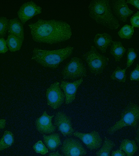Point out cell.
I'll return each mask as SVG.
<instances>
[{
    "instance_id": "obj_20",
    "label": "cell",
    "mask_w": 139,
    "mask_h": 156,
    "mask_svg": "<svg viewBox=\"0 0 139 156\" xmlns=\"http://www.w3.org/2000/svg\"><path fill=\"white\" fill-rule=\"evenodd\" d=\"M23 41L14 35L9 34L6 40L7 47L11 52H16L21 49Z\"/></svg>"
},
{
    "instance_id": "obj_27",
    "label": "cell",
    "mask_w": 139,
    "mask_h": 156,
    "mask_svg": "<svg viewBox=\"0 0 139 156\" xmlns=\"http://www.w3.org/2000/svg\"><path fill=\"white\" fill-rule=\"evenodd\" d=\"M137 53L135 52L134 49V48H129L127 51V62H126V66L127 68L130 67L133 64L135 59L137 57Z\"/></svg>"
},
{
    "instance_id": "obj_2",
    "label": "cell",
    "mask_w": 139,
    "mask_h": 156,
    "mask_svg": "<svg viewBox=\"0 0 139 156\" xmlns=\"http://www.w3.org/2000/svg\"><path fill=\"white\" fill-rule=\"evenodd\" d=\"M90 17L98 24L114 30L120 27L118 20L113 14L109 0H93L89 6Z\"/></svg>"
},
{
    "instance_id": "obj_10",
    "label": "cell",
    "mask_w": 139,
    "mask_h": 156,
    "mask_svg": "<svg viewBox=\"0 0 139 156\" xmlns=\"http://www.w3.org/2000/svg\"><path fill=\"white\" fill-rule=\"evenodd\" d=\"M73 135L82 140L90 150H95L101 146L102 139L97 131H94L88 133L76 131Z\"/></svg>"
},
{
    "instance_id": "obj_21",
    "label": "cell",
    "mask_w": 139,
    "mask_h": 156,
    "mask_svg": "<svg viewBox=\"0 0 139 156\" xmlns=\"http://www.w3.org/2000/svg\"><path fill=\"white\" fill-rule=\"evenodd\" d=\"M14 142V134L9 131H5L4 135L0 139V151L9 148Z\"/></svg>"
},
{
    "instance_id": "obj_11",
    "label": "cell",
    "mask_w": 139,
    "mask_h": 156,
    "mask_svg": "<svg viewBox=\"0 0 139 156\" xmlns=\"http://www.w3.org/2000/svg\"><path fill=\"white\" fill-rule=\"evenodd\" d=\"M42 10L40 6L37 5L35 3L31 1L23 4L17 11V14L18 18L24 25L29 20L38 14H41Z\"/></svg>"
},
{
    "instance_id": "obj_22",
    "label": "cell",
    "mask_w": 139,
    "mask_h": 156,
    "mask_svg": "<svg viewBox=\"0 0 139 156\" xmlns=\"http://www.w3.org/2000/svg\"><path fill=\"white\" fill-rule=\"evenodd\" d=\"M115 146L111 140L105 137V140L102 147L96 152L97 156H110V153Z\"/></svg>"
},
{
    "instance_id": "obj_17",
    "label": "cell",
    "mask_w": 139,
    "mask_h": 156,
    "mask_svg": "<svg viewBox=\"0 0 139 156\" xmlns=\"http://www.w3.org/2000/svg\"><path fill=\"white\" fill-rule=\"evenodd\" d=\"M43 140L48 149L50 151H55L62 144L60 139V134L53 133L49 135L44 134Z\"/></svg>"
},
{
    "instance_id": "obj_23",
    "label": "cell",
    "mask_w": 139,
    "mask_h": 156,
    "mask_svg": "<svg viewBox=\"0 0 139 156\" xmlns=\"http://www.w3.org/2000/svg\"><path fill=\"white\" fill-rule=\"evenodd\" d=\"M127 69V67L124 69H122L120 66H117L111 75V80L122 83H125L126 79V71Z\"/></svg>"
},
{
    "instance_id": "obj_12",
    "label": "cell",
    "mask_w": 139,
    "mask_h": 156,
    "mask_svg": "<svg viewBox=\"0 0 139 156\" xmlns=\"http://www.w3.org/2000/svg\"><path fill=\"white\" fill-rule=\"evenodd\" d=\"M111 2L112 11L117 19L125 22L128 17L133 14L134 11L129 9L125 0H112Z\"/></svg>"
},
{
    "instance_id": "obj_35",
    "label": "cell",
    "mask_w": 139,
    "mask_h": 156,
    "mask_svg": "<svg viewBox=\"0 0 139 156\" xmlns=\"http://www.w3.org/2000/svg\"><path fill=\"white\" fill-rule=\"evenodd\" d=\"M135 139L137 142L138 143L139 145V125L138 126L137 129Z\"/></svg>"
},
{
    "instance_id": "obj_18",
    "label": "cell",
    "mask_w": 139,
    "mask_h": 156,
    "mask_svg": "<svg viewBox=\"0 0 139 156\" xmlns=\"http://www.w3.org/2000/svg\"><path fill=\"white\" fill-rule=\"evenodd\" d=\"M120 149L125 153L126 156H133L137 151L138 148L134 140L125 139L121 142Z\"/></svg>"
},
{
    "instance_id": "obj_7",
    "label": "cell",
    "mask_w": 139,
    "mask_h": 156,
    "mask_svg": "<svg viewBox=\"0 0 139 156\" xmlns=\"http://www.w3.org/2000/svg\"><path fill=\"white\" fill-rule=\"evenodd\" d=\"M46 96L48 105L53 109L60 107L64 103L65 96L62 91L60 83L56 82L51 84L46 91Z\"/></svg>"
},
{
    "instance_id": "obj_30",
    "label": "cell",
    "mask_w": 139,
    "mask_h": 156,
    "mask_svg": "<svg viewBox=\"0 0 139 156\" xmlns=\"http://www.w3.org/2000/svg\"><path fill=\"white\" fill-rule=\"evenodd\" d=\"M9 50L5 40L4 38H0V53H6Z\"/></svg>"
},
{
    "instance_id": "obj_26",
    "label": "cell",
    "mask_w": 139,
    "mask_h": 156,
    "mask_svg": "<svg viewBox=\"0 0 139 156\" xmlns=\"http://www.w3.org/2000/svg\"><path fill=\"white\" fill-rule=\"evenodd\" d=\"M34 150L36 153L46 154L48 153V149L42 141L39 140L33 147Z\"/></svg>"
},
{
    "instance_id": "obj_24",
    "label": "cell",
    "mask_w": 139,
    "mask_h": 156,
    "mask_svg": "<svg viewBox=\"0 0 139 156\" xmlns=\"http://www.w3.org/2000/svg\"><path fill=\"white\" fill-rule=\"evenodd\" d=\"M134 32V30L133 27L126 24L118 32V34L121 38L130 39L132 37Z\"/></svg>"
},
{
    "instance_id": "obj_16",
    "label": "cell",
    "mask_w": 139,
    "mask_h": 156,
    "mask_svg": "<svg viewBox=\"0 0 139 156\" xmlns=\"http://www.w3.org/2000/svg\"><path fill=\"white\" fill-rule=\"evenodd\" d=\"M23 24L18 18H15L9 20L8 33L14 35L24 41V38Z\"/></svg>"
},
{
    "instance_id": "obj_4",
    "label": "cell",
    "mask_w": 139,
    "mask_h": 156,
    "mask_svg": "<svg viewBox=\"0 0 139 156\" xmlns=\"http://www.w3.org/2000/svg\"><path fill=\"white\" fill-rule=\"evenodd\" d=\"M139 122V106L135 104L130 103L122 112L120 119L107 131L109 134H113L126 126L136 128Z\"/></svg>"
},
{
    "instance_id": "obj_34",
    "label": "cell",
    "mask_w": 139,
    "mask_h": 156,
    "mask_svg": "<svg viewBox=\"0 0 139 156\" xmlns=\"http://www.w3.org/2000/svg\"><path fill=\"white\" fill-rule=\"evenodd\" d=\"M48 156H64V155L60 154L59 151H57L55 152L50 153Z\"/></svg>"
},
{
    "instance_id": "obj_31",
    "label": "cell",
    "mask_w": 139,
    "mask_h": 156,
    "mask_svg": "<svg viewBox=\"0 0 139 156\" xmlns=\"http://www.w3.org/2000/svg\"><path fill=\"white\" fill-rule=\"evenodd\" d=\"M125 153L120 149L116 151H113L111 154V156H126Z\"/></svg>"
},
{
    "instance_id": "obj_28",
    "label": "cell",
    "mask_w": 139,
    "mask_h": 156,
    "mask_svg": "<svg viewBox=\"0 0 139 156\" xmlns=\"http://www.w3.org/2000/svg\"><path fill=\"white\" fill-rule=\"evenodd\" d=\"M130 79L131 81H139V65H137V67L132 71L130 74Z\"/></svg>"
},
{
    "instance_id": "obj_8",
    "label": "cell",
    "mask_w": 139,
    "mask_h": 156,
    "mask_svg": "<svg viewBox=\"0 0 139 156\" xmlns=\"http://www.w3.org/2000/svg\"><path fill=\"white\" fill-rule=\"evenodd\" d=\"M60 149L64 156H83L87 154L81 142L71 137L64 140Z\"/></svg>"
},
{
    "instance_id": "obj_15",
    "label": "cell",
    "mask_w": 139,
    "mask_h": 156,
    "mask_svg": "<svg viewBox=\"0 0 139 156\" xmlns=\"http://www.w3.org/2000/svg\"><path fill=\"white\" fill-rule=\"evenodd\" d=\"M93 42L97 49L103 53H105L107 48L111 45L113 42V39L109 34H97L94 37Z\"/></svg>"
},
{
    "instance_id": "obj_25",
    "label": "cell",
    "mask_w": 139,
    "mask_h": 156,
    "mask_svg": "<svg viewBox=\"0 0 139 156\" xmlns=\"http://www.w3.org/2000/svg\"><path fill=\"white\" fill-rule=\"evenodd\" d=\"M9 20L7 17H0V38H3L8 32Z\"/></svg>"
},
{
    "instance_id": "obj_14",
    "label": "cell",
    "mask_w": 139,
    "mask_h": 156,
    "mask_svg": "<svg viewBox=\"0 0 139 156\" xmlns=\"http://www.w3.org/2000/svg\"><path fill=\"white\" fill-rule=\"evenodd\" d=\"M83 82V78L73 83H70L68 81H61L60 87V89L64 91L66 104H71L74 101L76 98V93L78 87Z\"/></svg>"
},
{
    "instance_id": "obj_13",
    "label": "cell",
    "mask_w": 139,
    "mask_h": 156,
    "mask_svg": "<svg viewBox=\"0 0 139 156\" xmlns=\"http://www.w3.org/2000/svg\"><path fill=\"white\" fill-rule=\"evenodd\" d=\"M55 115H49L45 111L41 117L36 120L37 131L42 134H49L55 132L56 127L52 122V119Z\"/></svg>"
},
{
    "instance_id": "obj_33",
    "label": "cell",
    "mask_w": 139,
    "mask_h": 156,
    "mask_svg": "<svg viewBox=\"0 0 139 156\" xmlns=\"http://www.w3.org/2000/svg\"><path fill=\"white\" fill-rule=\"evenodd\" d=\"M6 121L4 119H0V129H4L6 126Z\"/></svg>"
},
{
    "instance_id": "obj_5",
    "label": "cell",
    "mask_w": 139,
    "mask_h": 156,
    "mask_svg": "<svg viewBox=\"0 0 139 156\" xmlns=\"http://www.w3.org/2000/svg\"><path fill=\"white\" fill-rule=\"evenodd\" d=\"M82 58L87 63L90 72L94 75L102 73L108 64V58L99 53L93 46L89 51L83 55Z\"/></svg>"
},
{
    "instance_id": "obj_19",
    "label": "cell",
    "mask_w": 139,
    "mask_h": 156,
    "mask_svg": "<svg viewBox=\"0 0 139 156\" xmlns=\"http://www.w3.org/2000/svg\"><path fill=\"white\" fill-rule=\"evenodd\" d=\"M126 51V49L123 48L121 42L114 41L112 42L110 53L115 58V61L120 62Z\"/></svg>"
},
{
    "instance_id": "obj_29",
    "label": "cell",
    "mask_w": 139,
    "mask_h": 156,
    "mask_svg": "<svg viewBox=\"0 0 139 156\" xmlns=\"http://www.w3.org/2000/svg\"><path fill=\"white\" fill-rule=\"evenodd\" d=\"M131 24L133 27L139 28V12L137 11L130 18Z\"/></svg>"
},
{
    "instance_id": "obj_3",
    "label": "cell",
    "mask_w": 139,
    "mask_h": 156,
    "mask_svg": "<svg viewBox=\"0 0 139 156\" xmlns=\"http://www.w3.org/2000/svg\"><path fill=\"white\" fill-rule=\"evenodd\" d=\"M74 50V48L71 47L52 51L35 48L31 59L43 67L56 69L63 61L72 55Z\"/></svg>"
},
{
    "instance_id": "obj_6",
    "label": "cell",
    "mask_w": 139,
    "mask_h": 156,
    "mask_svg": "<svg viewBox=\"0 0 139 156\" xmlns=\"http://www.w3.org/2000/svg\"><path fill=\"white\" fill-rule=\"evenodd\" d=\"M61 75L64 80H74L78 78L86 77L87 71L81 58L74 57L63 68Z\"/></svg>"
},
{
    "instance_id": "obj_9",
    "label": "cell",
    "mask_w": 139,
    "mask_h": 156,
    "mask_svg": "<svg viewBox=\"0 0 139 156\" xmlns=\"http://www.w3.org/2000/svg\"><path fill=\"white\" fill-rule=\"evenodd\" d=\"M54 125L64 136H71L75 133L71 117L63 112H58L56 114Z\"/></svg>"
},
{
    "instance_id": "obj_1",
    "label": "cell",
    "mask_w": 139,
    "mask_h": 156,
    "mask_svg": "<svg viewBox=\"0 0 139 156\" xmlns=\"http://www.w3.org/2000/svg\"><path fill=\"white\" fill-rule=\"evenodd\" d=\"M28 26L33 39L37 43L58 44L69 40L72 34L69 24L61 20L39 19Z\"/></svg>"
},
{
    "instance_id": "obj_32",
    "label": "cell",
    "mask_w": 139,
    "mask_h": 156,
    "mask_svg": "<svg viewBox=\"0 0 139 156\" xmlns=\"http://www.w3.org/2000/svg\"><path fill=\"white\" fill-rule=\"evenodd\" d=\"M126 3L133 5L139 10V0H128Z\"/></svg>"
}]
</instances>
